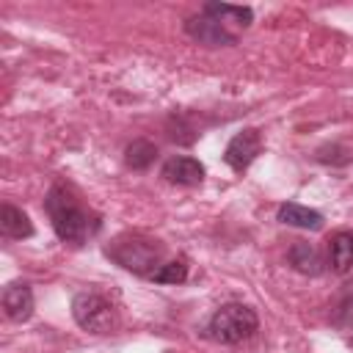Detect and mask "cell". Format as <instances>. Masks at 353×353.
I'll use <instances>...</instances> for the list:
<instances>
[{"label":"cell","mask_w":353,"mask_h":353,"mask_svg":"<svg viewBox=\"0 0 353 353\" xmlns=\"http://www.w3.org/2000/svg\"><path fill=\"white\" fill-rule=\"evenodd\" d=\"M44 210L50 215V223H52L58 240L72 243V245H83L99 226V221H94L88 215V210L77 201V196L66 185H52L47 190Z\"/></svg>","instance_id":"6da1fadb"},{"label":"cell","mask_w":353,"mask_h":353,"mask_svg":"<svg viewBox=\"0 0 353 353\" xmlns=\"http://www.w3.org/2000/svg\"><path fill=\"white\" fill-rule=\"evenodd\" d=\"M105 254L124 270L138 273V276H154L165 262H163V245L152 237L143 234H119L105 245Z\"/></svg>","instance_id":"7a4b0ae2"},{"label":"cell","mask_w":353,"mask_h":353,"mask_svg":"<svg viewBox=\"0 0 353 353\" xmlns=\"http://www.w3.org/2000/svg\"><path fill=\"white\" fill-rule=\"evenodd\" d=\"M256 328H259V317L245 303H223L221 309L212 312L207 323V334L221 345H237L248 339Z\"/></svg>","instance_id":"3957f363"},{"label":"cell","mask_w":353,"mask_h":353,"mask_svg":"<svg viewBox=\"0 0 353 353\" xmlns=\"http://www.w3.org/2000/svg\"><path fill=\"white\" fill-rule=\"evenodd\" d=\"M72 317L74 323L88 334H110L119 325V314L108 298L99 292H80L72 301Z\"/></svg>","instance_id":"277c9868"},{"label":"cell","mask_w":353,"mask_h":353,"mask_svg":"<svg viewBox=\"0 0 353 353\" xmlns=\"http://www.w3.org/2000/svg\"><path fill=\"white\" fill-rule=\"evenodd\" d=\"M185 33L204 44V47H226V44H234L237 41V33L229 30V25L218 17H210V14H199V17H188L185 19Z\"/></svg>","instance_id":"5b68a950"},{"label":"cell","mask_w":353,"mask_h":353,"mask_svg":"<svg viewBox=\"0 0 353 353\" xmlns=\"http://www.w3.org/2000/svg\"><path fill=\"white\" fill-rule=\"evenodd\" d=\"M259 152H262V135H259V130L245 127V130H240V132L226 143L223 160H226L229 168L245 171V168L259 157Z\"/></svg>","instance_id":"8992f818"},{"label":"cell","mask_w":353,"mask_h":353,"mask_svg":"<svg viewBox=\"0 0 353 353\" xmlns=\"http://www.w3.org/2000/svg\"><path fill=\"white\" fill-rule=\"evenodd\" d=\"M163 176L171 182V185H185V188H193V185H201L204 179V165L196 160V157H188V154H174L163 163Z\"/></svg>","instance_id":"52a82bcc"},{"label":"cell","mask_w":353,"mask_h":353,"mask_svg":"<svg viewBox=\"0 0 353 353\" xmlns=\"http://www.w3.org/2000/svg\"><path fill=\"white\" fill-rule=\"evenodd\" d=\"M3 309L14 323H25L33 314V290L25 281H14L3 290Z\"/></svg>","instance_id":"ba28073f"},{"label":"cell","mask_w":353,"mask_h":353,"mask_svg":"<svg viewBox=\"0 0 353 353\" xmlns=\"http://www.w3.org/2000/svg\"><path fill=\"white\" fill-rule=\"evenodd\" d=\"M287 259L290 265L303 273V276H320L325 270V262H323V254L317 251L314 243H306V240H295L287 251Z\"/></svg>","instance_id":"9c48e42d"},{"label":"cell","mask_w":353,"mask_h":353,"mask_svg":"<svg viewBox=\"0 0 353 353\" xmlns=\"http://www.w3.org/2000/svg\"><path fill=\"white\" fill-rule=\"evenodd\" d=\"M279 221L287 226H295V229H309V232H317L323 226V215L298 201H284L279 207Z\"/></svg>","instance_id":"30bf717a"},{"label":"cell","mask_w":353,"mask_h":353,"mask_svg":"<svg viewBox=\"0 0 353 353\" xmlns=\"http://www.w3.org/2000/svg\"><path fill=\"white\" fill-rule=\"evenodd\" d=\"M0 232L11 240H28L33 234V223L28 218V212H22L14 204H3L0 207Z\"/></svg>","instance_id":"8fae6325"},{"label":"cell","mask_w":353,"mask_h":353,"mask_svg":"<svg viewBox=\"0 0 353 353\" xmlns=\"http://www.w3.org/2000/svg\"><path fill=\"white\" fill-rule=\"evenodd\" d=\"M328 254H331V268L334 273H347L353 268V232H336L328 240Z\"/></svg>","instance_id":"7c38bea8"},{"label":"cell","mask_w":353,"mask_h":353,"mask_svg":"<svg viewBox=\"0 0 353 353\" xmlns=\"http://www.w3.org/2000/svg\"><path fill=\"white\" fill-rule=\"evenodd\" d=\"M204 14H210V17H218V19H223L226 25L229 22H234L237 28H248L251 25V19H254V11L248 8V6H229V3H204V8H201Z\"/></svg>","instance_id":"4fadbf2b"},{"label":"cell","mask_w":353,"mask_h":353,"mask_svg":"<svg viewBox=\"0 0 353 353\" xmlns=\"http://www.w3.org/2000/svg\"><path fill=\"white\" fill-rule=\"evenodd\" d=\"M157 160V146L146 138H135L127 149H124V163L132 168V171H146L152 163Z\"/></svg>","instance_id":"5bb4252c"},{"label":"cell","mask_w":353,"mask_h":353,"mask_svg":"<svg viewBox=\"0 0 353 353\" xmlns=\"http://www.w3.org/2000/svg\"><path fill=\"white\" fill-rule=\"evenodd\" d=\"M185 279H188V262L185 259H171L152 276V281H157V284H182Z\"/></svg>","instance_id":"9a60e30c"},{"label":"cell","mask_w":353,"mask_h":353,"mask_svg":"<svg viewBox=\"0 0 353 353\" xmlns=\"http://www.w3.org/2000/svg\"><path fill=\"white\" fill-rule=\"evenodd\" d=\"M334 323L342 325V328H353V292H347L339 306H336V314H334Z\"/></svg>","instance_id":"2e32d148"}]
</instances>
